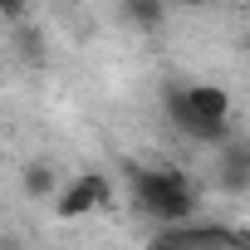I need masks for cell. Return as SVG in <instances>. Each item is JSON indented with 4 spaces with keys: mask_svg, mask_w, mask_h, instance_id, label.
Segmentation results:
<instances>
[{
    "mask_svg": "<svg viewBox=\"0 0 250 250\" xmlns=\"http://www.w3.org/2000/svg\"><path fill=\"white\" fill-rule=\"evenodd\" d=\"M167 118H172V128H182V133L196 138V143H226V118L201 113V108L187 98V88H182V93H167Z\"/></svg>",
    "mask_w": 250,
    "mask_h": 250,
    "instance_id": "cell-2",
    "label": "cell"
},
{
    "mask_svg": "<svg viewBox=\"0 0 250 250\" xmlns=\"http://www.w3.org/2000/svg\"><path fill=\"white\" fill-rule=\"evenodd\" d=\"M20 187H25V196L44 201V196H54L59 177H54V167H49V162H30V167H25V177H20Z\"/></svg>",
    "mask_w": 250,
    "mask_h": 250,
    "instance_id": "cell-7",
    "label": "cell"
},
{
    "mask_svg": "<svg viewBox=\"0 0 250 250\" xmlns=\"http://www.w3.org/2000/svg\"><path fill=\"white\" fill-rule=\"evenodd\" d=\"M245 5H250V0H245Z\"/></svg>",
    "mask_w": 250,
    "mask_h": 250,
    "instance_id": "cell-13",
    "label": "cell"
},
{
    "mask_svg": "<svg viewBox=\"0 0 250 250\" xmlns=\"http://www.w3.org/2000/svg\"><path fill=\"white\" fill-rule=\"evenodd\" d=\"M216 182H221V191H230V196L250 191V147H245V143H226V147H221V157H216Z\"/></svg>",
    "mask_w": 250,
    "mask_h": 250,
    "instance_id": "cell-4",
    "label": "cell"
},
{
    "mask_svg": "<svg viewBox=\"0 0 250 250\" xmlns=\"http://www.w3.org/2000/svg\"><path fill=\"white\" fill-rule=\"evenodd\" d=\"M0 250H20V245H15V240H5V245H0Z\"/></svg>",
    "mask_w": 250,
    "mask_h": 250,
    "instance_id": "cell-12",
    "label": "cell"
},
{
    "mask_svg": "<svg viewBox=\"0 0 250 250\" xmlns=\"http://www.w3.org/2000/svg\"><path fill=\"white\" fill-rule=\"evenodd\" d=\"M103 201H108V182L93 177V172H83V177H74V182L59 191V216H88V211H98Z\"/></svg>",
    "mask_w": 250,
    "mask_h": 250,
    "instance_id": "cell-3",
    "label": "cell"
},
{
    "mask_svg": "<svg viewBox=\"0 0 250 250\" xmlns=\"http://www.w3.org/2000/svg\"><path fill=\"white\" fill-rule=\"evenodd\" d=\"M187 98H191L201 113H211V118H226V108H230L226 88H216V83H196V88H187Z\"/></svg>",
    "mask_w": 250,
    "mask_h": 250,
    "instance_id": "cell-8",
    "label": "cell"
},
{
    "mask_svg": "<svg viewBox=\"0 0 250 250\" xmlns=\"http://www.w3.org/2000/svg\"><path fill=\"white\" fill-rule=\"evenodd\" d=\"M123 15H128L138 30H162V20H167V0H123Z\"/></svg>",
    "mask_w": 250,
    "mask_h": 250,
    "instance_id": "cell-6",
    "label": "cell"
},
{
    "mask_svg": "<svg viewBox=\"0 0 250 250\" xmlns=\"http://www.w3.org/2000/svg\"><path fill=\"white\" fill-rule=\"evenodd\" d=\"M0 15H5L10 25H15V20H25V0H0Z\"/></svg>",
    "mask_w": 250,
    "mask_h": 250,
    "instance_id": "cell-9",
    "label": "cell"
},
{
    "mask_svg": "<svg viewBox=\"0 0 250 250\" xmlns=\"http://www.w3.org/2000/svg\"><path fill=\"white\" fill-rule=\"evenodd\" d=\"M128 182H133V196H138V206H143L147 216L167 221V226L187 221V216H191V206H196V196H191V182H187L182 172L128 167Z\"/></svg>",
    "mask_w": 250,
    "mask_h": 250,
    "instance_id": "cell-1",
    "label": "cell"
},
{
    "mask_svg": "<svg viewBox=\"0 0 250 250\" xmlns=\"http://www.w3.org/2000/svg\"><path fill=\"white\" fill-rule=\"evenodd\" d=\"M177 5H206V0H177Z\"/></svg>",
    "mask_w": 250,
    "mask_h": 250,
    "instance_id": "cell-11",
    "label": "cell"
},
{
    "mask_svg": "<svg viewBox=\"0 0 250 250\" xmlns=\"http://www.w3.org/2000/svg\"><path fill=\"white\" fill-rule=\"evenodd\" d=\"M147 250H182V245H177V240H172V230H162V235H157V240H147Z\"/></svg>",
    "mask_w": 250,
    "mask_h": 250,
    "instance_id": "cell-10",
    "label": "cell"
},
{
    "mask_svg": "<svg viewBox=\"0 0 250 250\" xmlns=\"http://www.w3.org/2000/svg\"><path fill=\"white\" fill-rule=\"evenodd\" d=\"M10 44H15V54H20L30 69H40V64H44V35H40L30 20H15V35H10Z\"/></svg>",
    "mask_w": 250,
    "mask_h": 250,
    "instance_id": "cell-5",
    "label": "cell"
}]
</instances>
